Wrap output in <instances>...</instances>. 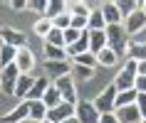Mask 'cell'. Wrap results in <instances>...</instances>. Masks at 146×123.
<instances>
[{"mask_svg":"<svg viewBox=\"0 0 146 123\" xmlns=\"http://www.w3.org/2000/svg\"><path fill=\"white\" fill-rule=\"evenodd\" d=\"M72 64H79V67H89V69H94V67H97V57H94L92 52H87V54L74 57V59H72Z\"/></svg>","mask_w":146,"mask_h":123,"instance_id":"cell-32","label":"cell"},{"mask_svg":"<svg viewBox=\"0 0 146 123\" xmlns=\"http://www.w3.org/2000/svg\"><path fill=\"white\" fill-rule=\"evenodd\" d=\"M42 103L47 106V111H50V108H57V106L62 103V96H60V91L54 89V84H50V89L45 91V96H42Z\"/></svg>","mask_w":146,"mask_h":123,"instance_id":"cell-24","label":"cell"},{"mask_svg":"<svg viewBox=\"0 0 146 123\" xmlns=\"http://www.w3.org/2000/svg\"><path fill=\"white\" fill-rule=\"evenodd\" d=\"M136 108H139V113H141V118L146 121V94H139V99H136Z\"/></svg>","mask_w":146,"mask_h":123,"instance_id":"cell-36","label":"cell"},{"mask_svg":"<svg viewBox=\"0 0 146 123\" xmlns=\"http://www.w3.org/2000/svg\"><path fill=\"white\" fill-rule=\"evenodd\" d=\"M64 12H69V10H67V3H60V0H52V3H47L45 17H47V20H54V17L64 15Z\"/></svg>","mask_w":146,"mask_h":123,"instance_id":"cell-25","label":"cell"},{"mask_svg":"<svg viewBox=\"0 0 146 123\" xmlns=\"http://www.w3.org/2000/svg\"><path fill=\"white\" fill-rule=\"evenodd\" d=\"M144 27H146V12L141 8H136L129 17H124V30H126V35H139Z\"/></svg>","mask_w":146,"mask_h":123,"instance_id":"cell-8","label":"cell"},{"mask_svg":"<svg viewBox=\"0 0 146 123\" xmlns=\"http://www.w3.org/2000/svg\"><path fill=\"white\" fill-rule=\"evenodd\" d=\"M45 44H52V47H64V32L62 30H50V35L45 37Z\"/></svg>","mask_w":146,"mask_h":123,"instance_id":"cell-30","label":"cell"},{"mask_svg":"<svg viewBox=\"0 0 146 123\" xmlns=\"http://www.w3.org/2000/svg\"><path fill=\"white\" fill-rule=\"evenodd\" d=\"M116 94H119V91H116V86L109 84L107 89L94 99V108H97L99 113H114V111H116Z\"/></svg>","mask_w":146,"mask_h":123,"instance_id":"cell-3","label":"cell"},{"mask_svg":"<svg viewBox=\"0 0 146 123\" xmlns=\"http://www.w3.org/2000/svg\"><path fill=\"white\" fill-rule=\"evenodd\" d=\"M42 123H50V121H42Z\"/></svg>","mask_w":146,"mask_h":123,"instance_id":"cell-44","label":"cell"},{"mask_svg":"<svg viewBox=\"0 0 146 123\" xmlns=\"http://www.w3.org/2000/svg\"><path fill=\"white\" fill-rule=\"evenodd\" d=\"M45 71H47V77L60 79V77L72 74V64L69 62H45Z\"/></svg>","mask_w":146,"mask_h":123,"instance_id":"cell-14","label":"cell"},{"mask_svg":"<svg viewBox=\"0 0 146 123\" xmlns=\"http://www.w3.org/2000/svg\"><path fill=\"white\" fill-rule=\"evenodd\" d=\"M15 57H17V49H15V47L3 44V47H0V69H5L8 64H15Z\"/></svg>","mask_w":146,"mask_h":123,"instance_id":"cell-26","label":"cell"},{"mask_svg":"<svg viewBox=\"0 0 146 123\" xmlns=\"http://www.w3.org/2000/svg\"><path fill=\"white\" fill-rule=\"evenodd\" d=\"M42 52H45V62H67V52H64V47L42 44Z\"/></svg>","mask_w":146,"mask_h":123,"instance_id":"cell-22","label":"cell"},{"mask_svg":"<svg viewBox=\"0 0 146 123\" xmlns=\"http://www.w3.org/2000/svg\"><path fill=\"white\" fill-rule=\"evenodd\" d=\"M139 94H146V77H136V84H134Z\"/></svg>","mask_w":146,"mask_h":123,"instance_id":"cell-38","label":"cell"},{"mask_svg":"<svg viewBox=\"0 0 146 123\" xmlns=\"http://www.w3.org/2000/svg\"><path fill=\"white\" fill-rule=\"evenodd\" d=\"M141 10H144V12H146V3H144V8H141Z\"/></svg>","mask_w":146,"mask_h":123,"instance_id":"cell-43","label":"cell"},{"mask_svg":"<svg viewBox=\"0 0 146 123\" xmlns=\"http://www.w3.org/2000/svg\"><path fill=\"white\" fill-rule=\"evenodd\" d=\"M10 8H13V10H25V8H27V3H25V0H13Z\"/></svg>","mask_w":146,"mask_h":123,"instance_id":"cell-40","label":"cell"},{"mask_svg":"<svg viewBox=\"0 0 146 123\" xmlns=\"http://www.w3.org/2000/svg\"><path fill=\"white\" fill-rule=\"evenodd\" d=\"M64 52H67V57H72V59L79 57V54H87V52H89V30L82 32V37H79L72 47H64Z\"/></svg>","mask_w":146,"mask_h":123,"instance_id":"cell-15","label":"cell"},{"mask_svg":"<svg viewBox=\"0 0 146 123\" xmlns=\"http://www.w3.org/2000/svg\"><path fill=\"white\" fill-rule=\"evenodd\" d=\"M114 113H116V118H119V123H144V118H141V113H139L136 103H134V106L116 108Z\"/></svg>","mask_w":146,"mask_h":123,"instance_id":"cell-13","label":"cell"},{"mask_svg":"<svg viewBox=\"0 0 146 123\" xmlns=\"http://www.w3.org/2000/svg\"><path fill=\"white\" fill-rule=\"evenodd\" d=\"M69 27L84 32V30H87V17H82V15H69Z\"/></svg>","mask_w":146,"mask_h":123,"instance_id":"cell-34","label":"cell"},{"mask_svg":"<svg viewBox=\"0 0 146 123\" xmlns=\"http://www.w3.org/2000/svg\"><path fill=\"white\" fill-rule=\"evenodd\" d=\"M144 123H146V121H144Z\"/></svg>","mask_w":146,"mask_h":123,"instance_id":"cell-45","label":"cell"},{"mask_svg":"<svg viewBox=\"0 0 146 123\" xmlns=\"http://www.w3.org/2000/svg\"><path fill=\"white\" fill-rule=\"evenodd\" d=\"M50 84H52V81H47V77H37L35 84H32V89L27 91V99L25 101H42V96H45V91L50 89Z\"/></svg>","mask_w":146,"mask_h":123,"instance_id":"cell-16","label":"cell"},{"mask_svg":"<svg viewBox=\"0 0 146 123\" xmlns=\"http://www.w3.org/2000/svg\"><path fill=\"white\" fill-rule=\"evenodd\" d=\"M79 37H82V32H79V30H74V27H67V30H64V47H72Z\"/></svg>","mask_w":146,"mask_h":123,"instance_id":"cell-33","label":"cell"},{"mask_svg":"<svg viewBox=\"0 0 146 123\" xmlns=\"http://www.w3.org/2000/svg\"><path fill=\"white\" fill-rule=\"evenodd\" d=\"M99 10H102V15H104V20H107V25H124V17L119 12L116 3H102Z\"/></svg>","mask_w":146,"mask_h":123,"instance_id":"cell-12","label":"cell"},{"mask_svg":"<svg viewBox=\"0 0 146 123\" xmlns=\"http://www.w3.org/2000/svg\"><path fill=\"white\" fill-rule=\"evenodd\" d=\"M64 123H79V121H77V118H74V116H72V118H67V121H64Z\"/></svg>","mask_w":146,"mask_h":123,"instance_id":"cell-42","label":"cell"},{"mask_svg":"<svg viewBox=\"0 0 146 123\" xmlns=\"http://www.w3.org/2000/svg\"><path fill=\"white\" fill-rule=\"evenodd\" d=\"M67 10L69 15H82V17H89V12H92V8L87 3H67Z\"/></svg>","mask_w":146,"mask_h":123,"instance_id":"cell-31","label":"cell"},{"mask_svg":"<svg viewBox=\"0 0 146 123\" xmlns=\"http://www.w3.org/2000/svg\"><path fill=\"white\" fill-rule=\"evenodd\" d=\"M136 71H139V77H146V62H139Z\"/></svg>","mask_w":146,"mask_h":123,"instance_id":"cell-41","label":"cell"},{"mask_svg":"<svg viewBox=\"0 0 146 123\" xmlns=\"http://www.w3.org/2000/svg\"><path fill=\"white\" fill-rule=\"evenodd\" d=\"M72 116H74V106L67 103V101H62L57 108H50V111H47V121L50 123H64L67 118H72Z\"/></svg>","mask_w":146,"mask_h":123,"instance_id":"cell-10","label":"cell"},{"mask_svg":"<svg viewBox=\"0 0 146 123\" xmlns=\"http://www.w3.org/2000/svg\"><path fill=\"white\" fill-rule=\"evenodd\" d=\"M35 79H37V77H32V74H20V79H17V84H15V96H17L20 101L27 99V91L32 89Z\"/></svg>","mask_w":146,"mask_h":123,"instance_id":"cell-17","label":"cell"},{"mask_svg":"<svg viewBox=\"0 0 146 123\" xmlns=\"http://www.w3.org/2000/svg\"><path fill=\"white\" fill-rule=\"evenodd\" d=\"M30 103V113H27V121L30 123H42L47 121V106L42 101H27Z\"/></svg>","mask_w":146,"mask_h":123,"instance_id":"cell-18","label":"cell"},{"mask_svg":"<svg viewBox=\"0 0 146 123\" xmlns=\"http://www.w3.org/2000/svg\"><path fill=\"white\" fill-rule=\"evenodd\" d=\"M99 123H119L116 113H99Z\"/></svg>","mask_w":146,"mask_h":123,"instance_id":"cell-37","label":"cell"},{"mask_svg":"<svg viewBox=\"0 0 146 123\" xmlns=\"http://www.w3.org/2000/svg\"><path fill=\"white\" fill-rule=\"evenodd\" d=\"M107 47V32L104 30H97V32H89V52L97 57Z\"/></svg>","mask_w":146,"mask_h":123,"instance_id":"cell-20","label":"cell"},{"mask_svg":"<svg viewBox=\"0 0 146 123\" xmlns=\"http://www.w3.org/2000/svg\"><path fill=\"white\" fill-rule=\"evenodd\" d=\"M54 84V89L60 91V96H62V101H67V103H77V86H74V79H72V74H67V77H60V79H54L52 81Z\"/></svg>","mask_w":146,"mask_h":123,"instance_id":"cell-6","label":"cell"},{"mask_svg":"<svg viewBox=\"0 0 146 123\" xmlns=\"http://www.w3.org/2000/svg\"><path fill=\"white\" fill-rule=\"evenodd\" d=\"M52 27L64 32V30L69 27V12H64V15H60V17H54V20H52Z\"/></svg>","mask_w":146,"mask_h":123,"instance_id":"cell-35","label":"cell"},{"mask_svg":"<svg viewBox=\"0 0 146 123\" xmlns=\"http://www.w3.org/2000/svg\"><path fill=\"white\" fill-rule=\"evenodd\" d=\"M87 30L89 32L107 30V20H104V15H102L99 8H92V12H89V17H87Z\"/></svg>","mask_w":146,"mask_h":123,"instance_id":"cell-19","label":"cell"},{"mask_svg":"<svg viewBox=\"0 0 146 123\" xmlns=\"http://www.w3.org/2000/svg\"><path fill=\"white\" fill-rule=\"evenodd\" d=\"M32 30H35V35H37V37H47V35H50V30H52V20L40 17L37 22L32 25Z\"/></svg>","mask_w":146,"mask_h":123,"instance_id":"cell-29","label":"cell"},{"mask_svg":"<svg viewBox=\"0 0 146 123\" xmlns=\"http://www.w3.org/2000/svg\"><path fill=\"white\" fill-rule=\"evenodd\" d=\"M136 67H139V62H134V59H126V62H124V67L116 71V77H114L116 91H129V89H134L136 77H139Z\"/></svg>","mask_w":146,"mask_h":123,"instance_id":"cell-2","label":"cell"},{"mask_svg":"<svg viewBox=\"0 0 146 123\" xmlns=\"http://www.w3.org/2000/svg\"><path fill=\"white\" fill-rule=\"evenodd\" d=\"M92 77H94V69H89V67H79V64H72V79L89 81Z\"/></svg>","mask_w":146,"mask_h":123,"instance_id":"cell-28","label":"cell"},{"mask_svg":"<svg viewBox=\"0 0 146 123\" xmlns=\"http://www.w3.org/2000/svg\"><path fill=\"white\" fill-rule=\"evenodd\" d=\"M107 47L111 49V52L121 59V57H126V47H129V35H126V30H124V25H107Z\"/></svg>","mask_w":146,"mask_h":123,"instance_id":"cell-1","label":"cell"},{"mask_svg":"<svg viewBox=\"0 0 146 123\" xmlns=\"http://www.w3.org/2000/svg\"><path fill=\"white\" fill-rule=\"evenodd\" d=\"M74 118L79 123H99V111L94 108V101L79 99L74 103Z\"/></svg>","mask_w":146,"mask_h":123,"instance_id":"cell-4","label":"cell"},{"mask_svg":"<svg viewBox=\"0 0 146 123\" xmlns=\"http://www.w3.org/2000/svg\"><path fill=\"white\" fill-rule=\"evenodd\" d=\"M20 79V69L15 64H8L5 69H0V91L5 96H15V84Z\"/></svg>","mask_w":146,"mask_h":123,"instance_id":"cell-5","label":"cell"},{"mask_svg":"<svg viewBox=\"0 0 146 123\" xmlns=\"http://www.w3.org/2000/svg\"><path fill=\"white\" fill-rule=\"evenodd\" d=\"M126 59L146 62V42H131V39H129V47H126Z\"/></svg>","mask_w":146,"mask_h":123,"instance_id":"cell-21","label":"cell"},{"mask_svg":"<svg viewBox=\"0 0 146 123\" xmlns=\"http://www.w3.org/2000/svg\"><path fill=\"white\" fill-rule=\"evenodd\" d=\"M139 99V91L136 89H129V91H119L116 94V108H124V106H134Z\"/></svg>","mask_w":146,"mask_h":123,"instance_id":"cell-23","label":"cell"},{"mask_svg":"<svg viewBox=\"0 0 146 123\" xmlns=\"http://www.w3.org/2000/svg\"><path fill=\"white\" fill-rule=\"evenodd\" d=\"M27 8H30V10H37V12H42V17H45L47 3H27Z\"/></svg>","mask_w":146,"mask_h":123,"instance_id":"cell-39","label":"cell"},{"mask_svg":"<svg viewBox=\"0 0 146 123\" xmlns=\"http://www.w3.org/2000/svg\"><path fill=\"white\" fill-rule=\"evenodd\" d=\"M15 67L20 69V74H32V69H35V54H32L30 47H23V49H17Z\"/></svg>","mask_w":146,"mask_h":123,"instance_id":"cell-9","label":"cell"},{"mask_svg":"<svg viewBox=\"0 0 146 123\" xmlns=\"http://www.w3.org/2000/svg\"><path fill=\"white\" fill-rule=\"evenodd\" d=\"M116 62H119V57H116L109 47H104V49L97 54V64H102V67H114Z\"/></svg>","mask_w":146,"mask_h":123,"instance_id":"cell-27","label":"cell"},{"mask_svg":"<svg viewBox=\"0 0 146 123\" xmlns=\"http://www.w3.org/2000/svg\"><path fill=\"white\" fill-rule=\"evenodd\" d=\"M27 113H30V103H27V101H20V103H17L13 111H8L0 121L3 123H25L27 121Z\"/></svg>","mask_w":146,"mask_h":123,"instance_id":"cell-11","label":"cell"},{"mask_svg":"<svg viewBox=\"0 0 146 123\" xmlns=\"http://www.w3.org/2000/svg\"><path fill=\"white\" fill-rule=\"evenodd\" d=\"M0 39H3V44L15 47V49L27 47V37H25V32L15 30V27H0Z\"/></svg>","mask_w":146,"mask_h":123,"instance_id":"cell-7","label":"cell"}]
</instances>
